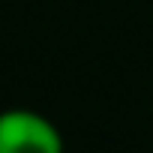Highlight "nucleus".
I'll use <instances>...</instances> for the list:
<instances>
[{
	"instance_id": "nucleus-1",
	"label": "nucleus",
	"mask_w": 153,
	"mask_h": 153,
	"mask_svg": "<svg viewBox=\"0 0 153 153\" xmlns=\"http://www.w3.org/2000/svg\"><path fill=\"white\" fill-rule=\"evenodd\" d=\"M0 153H63V135L45 114L33 108H3Z\"/></svg>"
}]
</instances>
